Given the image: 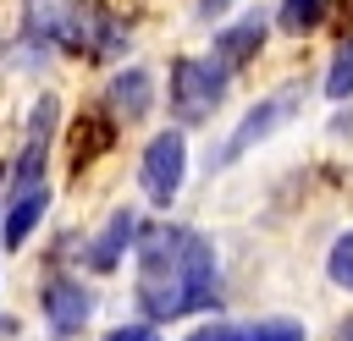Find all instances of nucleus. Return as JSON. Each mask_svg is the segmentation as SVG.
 Returning <instances> with one entry per match:
<instances>
[{
  "mask_svg": "<svg viewBox=\"0 0 353 341\" xmlns=\"http://www.w3.org/2000/svg\"><path fill=\"white\" fill-rule=\"evenodd\" d=\"M110 138H116V121H110V116H88V121H77V132H72V165L83 170L88 160H99V154L110 148Z\"/></svg>",
  "mask_w": 353,
  "mask_h": 341,
  "instance_id": "11",
  "label": "nucleus"
},
{
  "mask_svg": "<svg viewBox=\"0 0 353 341\" xmlns=\"http://www.w3.org/2000/svg\"><path fill=\"white\" fill-rule=\"evenodd\" d=\"M325 275H331V286H347V292H353V226L331 242V253H325Z\"/></svg>",
  "mask_w": 353,
  "mask_h": 341,
  "instance_id": "14",
  "label": "nucleus"
},
{
  "mask_svg": "<svg viewBox=\"0 0 353 341\" xmlns=\"http://www.w3.org/2000/svg\"><path fill=\"white\" fill-rule=\"evenodd\" d=\"M44 209H50V187H22V192L11 198V209H6V220H0V248L17 253V248L33 236V226L44 220Z\"/></svg>",
  "mask_w": 353,
  "mask_h": 341,
  "instance_id": "9",
  "label": "nucleus"
},
{
  "mask_svg": "<svg viewBox=\"0 0 353 341\" xmlns=\"http://www.w3.org/2000/svg\"><path fill=\"white\" fill-rule=\"evenodd\" d=\"M188 341H243V330H232V324H210V330H199V336H188Z\"/></svg>",
  "mask_w": 353,
  "mask_h": 341,
  "instance_id": "17",
  "label": "nucleus"
},
{
  "mask_svg": "<svg viewBox=\"0 0 353 341\" xmlns=\"http://www.w3.org/2000/svg\"><path fill=\"white\" fill-rule=\"evenodd\" d=\"M105 99H110V121H138V116H149V104H154V77H149L143 66H127V72L110 77Z\"/></svg>",
  "mask_w": 353,
  "mask_h": 341,
  "instance_id": "8",
  "label": "nucleus"
},
{
  "mask_svg": "<svg viewBox=\"0 0 353 341\" xmlns=\"http://www.w3.org/2000/svg\"><path fill=\"white\" fill-rule=\"evenodd\" d=\"M138 302L149 324L199 314L221 297V270L215 248L193 226H143L138 236Z\"/></svg>",
  "mask_w": 353,
  "mask_h": 341,
  "instance_id": "1",
  "label": "nucleus"
},
{
  "mask_svg": "<svg viewBox=\"0 0 353 341\" xmlns=\"http://www.w3.org/2000/svg\"><path fill=\"white\" fill-rule=\"evenodd\" d=\"M226 6H232V0H199V6H193V11H199V16H204V22H210V16H221V11H226Z\"/></svg>",
  "mask_w": 353,
  "mask_h": 341,
  "instance_id": "18",
  "label": "nucleus"
},
{
  "mask_svg": "<svg viewBox=\"0 0 353 341\" xmlns=\"http://www.w3.org/2000/svg\"><path fill=\"white\" fill-rule=\"evenodd\" d=\"M226 72L204 55H182L176 66H171V110L182 116V121H204V116H215V104L226 99Z\"/></svg>",
  "mask_w": 353,
  "mask_h": 341,
  "instance_id": "3",
  "label": "nucleus"
},
{
  "mask_svg": "<svg viewBox=\"0 0 353 341\" xmlns=\"http://www.w3.org/2000/svg\"><path fill=\"white\" fill-rule=\"evenodd\" d=\"M105 341H160V330L154 324H116Z\"/></svg>",
  "mask_w": 353,
  "mask_h": 341,
  "instance_id": "16",
  "label": "nucleus"
},
{
  "mask_svg": "<svg viewBox=\"0 0 353 341\" xmlns=\"http://www.w3.org/2000/svg\"><path fill=\"white\" fill-rule=\"evenodd\" d=\"M55 116H61V99L55 94H39V104L28 110V143L17 154V192L22 187H44V154H50V138H55Z\"/></svg>",
  "mask_w": 353,
  "mask_h": 341,
  "instance_id": "5",
  "label": "nucleus"
},
{
  "mask_svg": "<svg viewBox=\"0 0 353 341\" xmlns=\"http://www.w3.org/2000/svg\"><path fill=\"white\" fill-rule=\"evenodd\" d=\"M325 11H331V0H281V6H276V28L303 38V33L325 28Z\"/></svg>",
  "mask_w": 353,
  "mask_h": 341,
  "instance_id": "12",
  "label": "nucleus"
},
{
  "mask_svg": "<svg viewBox=\"0 0 353 341\" xmlns=\"http://www.w3.org/2000/svg\"><path fill=\"white\" fill-rule=\"evenodd\" d=\"M182 176H188V143H182V132H176V126H165V132H154V138H149L143 165H138V182H143L149 204L171 209V198L182 192Z\"/></svg>",
  "mask_w": 353,
  "mask_h": 341,
  "instance_id": "4",
  "label": "nucleus"
},
{
  "mask_svg": "<svg viewBox=\"0 0 353 341\" xmlns=\"http://www.w3.org/2000/svg\"><path fill=\"white\" fill-rule=\"evenodd\" d=\"M132 236H138V214H132V209H116V214L94 231V242H88V270H99V275L116 270L121 253L132 248Z\"/></svg>",
  "mask_w": 353,
  "mask_h": 341,
  "instance_id": "10",
  "label": "nucleus"
},
{
  "mask_svg": "<svg viewBox=\"0 0 353 341\" xmlns=\"http://www.w3.org/2000/svg\"><path fill=\"white\" fill-rule=\"evenodd\" d=\"M243 341H303V324L298 319H259Z\"/></svg>",
  "mask_w": 353,
  "mask_h": 341,
  "instance_id": "15",
  "label": "nucleus"
},
{
  "mask_svg": "<svg viewBox=\"0 0 353 341\" xmlns=\"http://www.w3.org/2000/svg\"><path fill=\"white\" fill-rule=\"evenodd\" d=\"M303 110V82H287V88H276V94H265L259 104H248V116L232 126V138L221 143V154L210 160V165H237L248 148H259L265 138H276L292 116Z\"/></svg>",
  "mask_w": 353,
  "mask_h": 341,
  "instance_id": "2",
  "label": "nucleus"
},
{
  "mask_svg": "<svg viewBox=\"0 0 353 341\" xmlns=\"http://www.w3.org/2000/svg\"><path fill=\"white\" fill-rule=\"evenodd\" d=\"M259 44H265V16L259 11H248V16H237L232 28H221L215 33V50H210V60L232 77L237 66H248L254 55H259Z\"/></svg>",
  "mask_w": 353,
  "mask_h": 341,
  "instance_id": "7",
  "label": "nucleus"
},
{
  "mask_svg": "<svg viewBox=\"0 0 353 341\" xmlns=\"http://www.w3.org/2000/svg\"><path fill=\"white\" fill-rule=\"evenodd\" d=\"M39 302H44V319H50L55 336L83 330V319L94 314V292H83V280H66V275H55V280L39 292Z\"/></svg>",
  "mask_w": 353,
  "mask_h": 341,
  "instance_id": "6",
  "label": "nucleus"
},
{
  "mask_svg": "<svg viewBox=\"0 0 353 341\" xmlns=\"http://www.w3.org/2000/svg\"><path fill=\"white\" fill-rule=\"evenodd\" d=\"M325 94L331 99H347L353 94V33L336 44V55H331V77H325Z\"/></svg>",
  "mask_w": 353,
  "mask_h": 341,
  "instance_id": "13",
  "label": "nucleus"
},
{
  "mask_svg": "<svg viewBox=\"0 0 353 341\" xmlns=\"http://www.w3.org/2000/svg\"><path fill=\"white\" fill-rule=\"evenodd\" d=\"M336 341H353V314L342 319V330H336Z\"/></svg>",
  "mask_w": 353,
  "mask_h": 341,
  "instance_id": "19",
  "label": "nucleus"
},
{
  "mask_svg": "<svg viewBox=\"0 0 353 341\" xmlns=\"http://www.w3.org/2000/svg\"><path fill=\"white\" fill-rule=\"evenodd\" d=\"M0 176H6V170H0Z\"/></svg>",
  "mask_w": 353,
  "mask_h": 341,
  "instance_id": "20",
  "label": "nucleus"
}]
</instances>
